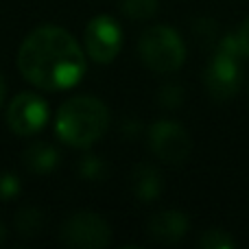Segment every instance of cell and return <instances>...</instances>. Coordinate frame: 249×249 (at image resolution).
I'll return each mask as SVG.
<instances>
[{"label": "cell", "instance_id": "cell-6", "mask_svg": "<svg viewBox=\"0 0 249 249\" xmlns=\"http://www.w3.org/2000/svg\"><path fill=\"white\" fill-rule=\"evenodd\" d=\"M86 53L96 64H109L123 48V29L112 16H96L83 31Z\"/></svg>", "mask_w": 249, "mask_h": 249}, {"label": "cell", "instance_id": "cell-9", "mask_svg": "<svg viewBox=\"0 0 249 249\" xmlns=\"http://www.w3.org/2000/svg\"><path fill=\"white\" fill-rule=\"evenodd\" d=\"M188 216L179 210L158 212L149 221V234L160 243H177L188 232Z\"/></svg>", "mask_w": 249, "mask_h": 249}, {"label": "cell", "instance_id": "cell-11", "mask_svg": "<svg viewBox=\"0 0 249 249\" xmlns=\"http://www.w3.org/2000/svg\"><path fill=\"white\" fill-rule=\"evenodd\" d=\"M24 164L33 173H48L53 168H57V164H59V151L55 146L46 144V142L31 144L24 151Z\"/></svg>", "mask_w": 249, "mask_h": 249}, {"label": "cell", "instance_id": "cell-12", "mask_svg": "<svg viewBox=\"0 0 249 249\" xmlns=\"http://www.w3.org/2000/svg\"><path fill=\"white\" fill-rule=\"evenodd\" d=\"M121 9L133 20H146L158 11V0H121Z\"/></svg>", "mask_w": 249, "mask_h": 249}, {"label": "cell", "instance_id": "cell-3", "mask_svg": "<svg viewBox=\"0 0 249 249\" xmlns=\"http://www.w3.org/2000/svg\"><path fill=\"white\" fill-rule=\"evenodd\" d=\"M243 57L245 53H243L236 35H228L219 42L214 59L210 61L206 70V86L214 99L225 101L232 99L238 92L243 81Z\"/></svg>", "mask_w": 249, "mask_h": 249}, {"label": "cell", "instance_id": "cell-16", "mask_svg": "<svg viewBox=\"0 0 249 249\" xmlns=\"http://www.w3.org/2000/svg\"><path fill=\"white\" fill-rule=\"evenodd\" d=\"M81 173L88 177V179H101L103 173H105V164L101 162L99 158L90 155V158H86L81 162Z\"/></svg>", "mask_w": 249, "mask_h": 249}, {"label": "cell", "instance_id": "cell-10", "mask_svg": "<svg viewBox=\"0 0 249 249\" xmlns=\"http://www.w3.org/2000/svg\"><path fill=\"white\" fill-rule=\"evenodd\" d=\"M131 186H133V195H136L140 201L149 203V201H155L162 193V177L160 173L155 171L153 166H138L133 171V177H131Z\"/></svg>", "mask_w": 249, "mask_h": 249}, {"label": "cell", "instance_id": "cell-19", "mask_svg": "<svg viewBox=\"0 0 249 249\" xmlns=\"http://www.w3.org/2000/svg\"><path fill=\"white\" fill-rule=\"evenodd\" d=\"M4 238V228H2V223H0V241Z\"/></svg>", "mask_w": 249, "mask_h": 249}, {"label": "cell", "instance_id": "cell-5", "mask_svg": "<svg viewBox=\"0 0 249 249\" xmlns=\"http://www.w3.org/2000/svg\"><path fill=\"white\" fill-rule=\"evenodd\" d=\"M61 241L77 249H101L112 241V230L107 221L96 212H77L61 228Z\"/></svg>", "mask_w": 249, "mask_h": 249}, {"label": "cell", "instance_id": "cell-4", "mask_svg": "<svg viewBox=\"0 0 249 249\" xmlns=\"http://www.w3.org/2000/svg\"><path fill=\"white\" fill-rule=\"evenodd\" d=\"M140 57L153 72H175L186 61V46L179 33L171 26L155 24L140 35L138 42Z\"/></svg>", "mask_w": 249, "mask_h": 249}, {"label": "cell", "instance_id": "cell-1", "mask_svg": "<svg viewBox=\"0 0 249 249\" xmlns=\"http://www.w3.org/2000/svg\"><path fill=\"white\" fill-rule=\"evenodd\" d=\"M18 70L37 90L61 92L86 74V53L66 29L39 26L20 44Z\"/></svg>", "mask_w": 249, "mask_h": 249}, {"label": "cell", "instance_id": "cell-13", "mask_svg": "<svg viewBox=\"0 0 249 249\" xmlns=\"http://www.w3.org/2000/svg\"><path fill=\"white\" fill-rule=\"evenodd\" d=\"M199 247L203 249H232L236 247V241L230 236L225 230H208L203 232V236L199 238Z\"/></svg>", "mask_w": 249, "mask_h": 249}, {"label": "cell", "instance_id": "cell-18", "mask_svg": "<svg viewBox=\"0 0 249 249\" xmlns=\"http://www.w3.org/2000/svg\"><path fill=\"white\" fill-rule=\"evenodd\" d=\"M4 92H7V83H4L2 74H0V103H2V99H4Z\"/></svg>", "mask_w": 249, "mask_h": 249}, {"label": "cell", "instance_id": "cell-15", "mask_svg": "<svg viewBox=\"0 0 249 249\" xmlns=\"http://www.w3.org/2000/svg\"><path fill=\"white\" fill-rule=\"evenodd\" d=\"M20 193V179L13 173H0V201H11Z\"/></svg>", "mask_w": 249, "mask_h": 249}, {"label": "cell", "instance_id": "cell-14", "mask_svg": "<svg viewBox=\"0 0 249 249\" xmlns=\"http://www.w3.org/2000/svg\"><path fill=\"white\" fill-rule=\"evenodd\" d=\"M18 230H20L24 236H33L42 230L44 225V219H42V212L39 210H33V208H24V210L18 214Z\"/></svg>", "mask_w": 249, "mask_h": 249}, {"label": "cell", "instance_id": "cell-17", "mask_svg": "<svg viewBox=\"0 0 249 249\" xmlns=\"http://www.w3.org/2000/svg\"><path fill=\"white\" fill-rule=\"evenodd\" d=\"M236 37H238V42H241V48H243V53H245V57H249V18L243 22L241 29H238Z\"/></svg>", "mask_w": 249, "mask_h": 249}, {"label": "cell", "instance_id": "cell-8", "mask_svg": "<svg viewBox=\"0 0 249 249\" xmlns=\"http://www.w3.org/2000/svg\"><path fill=\"white\" fill-rule=\"evenodd\" d=\"M7 123L11 131L20 136H33L39 133L48 123V105L35 92H22L9 103Z\"/></svg>", "mask_w": 249, "mask_h": 249}, {"label": "cell", "instance_id": "cell-2", "mask_svg": "<svg viewBox=\"0 0 249 249\" xmlns=\"http://www.w3.org/2000/svg\"><path fill=\"white\" fill-rule=\"evenodd\" d=\"M109 127V112L94 96H72L59 107L55 129L59 140L74 149L92 146Z\"/></svg>", "mask_w": 249, "mask_h": 249}, {"label": "cell", "instance_id": "cell-7", "mask_svg": "<svg viewBox=\"0 0 249 249\" xmlns=\"http://www.w3.org/2000/svg\"><path fill=\"white\" fill-rule=\"evenodd\" d=\"M151 151L158 155L162 162L181 164L190 155L193 140L188 131L175 121H158L149 131Z\"/></svg>", "mask_w": 249, "mask_h": 249}]
</instances>
